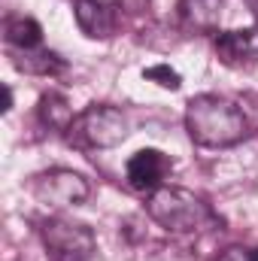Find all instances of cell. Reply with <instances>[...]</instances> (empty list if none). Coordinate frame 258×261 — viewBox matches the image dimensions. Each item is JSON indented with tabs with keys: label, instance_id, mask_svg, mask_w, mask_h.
Returning <instances> with one entry per match:
<instances>
[{
	"label": "cell",
	"instance_id": "obj_3",
	"mask_svg": "<svg viewBox=\"0 0 258 261\" xmlns=\"http://www.w3.org/2000/svg\"><path fill=\"white\" fill-rule=\"evenodd\" d=\"M125 137H128V119L119 107H110V103L85 107L70 128V140L88 149H113Z\"/></svg>",
	"mask_w": 258,
	"mask_h": 261
},
{
	"label": "cell",
	"instance_id": "obj_5",
	"mask_svg": "<svg viewBox=\"0 0 258 261\" xmlns=\"http://www.w3.org/2000/svg\"><path fill=\"white\" fill-rule=\"evenodd\" d=\"M31 192L40 203L46 206H76L82 200H88L91 195V186L82 173H73V170H46V173H37L34 182H31Z\"/></svg>",
	"mask_w": 258,
	"mask_h": 261
},
{
	"label": "cell",
	"instance_id": "obj_17",
	"mask_svg": "<svg viewBox=\"0 0 258 261\" xmlns=\"http://www.w3.org/2000/svg\"><path fill=\"white\" fill-rule=\"evenodd\" d=\"M249 9H252V15H255V21H258V0H249Z\"/></svg>",
	"mask_w": 258,
	"mask_h": 261
},
{
	"label": "cell",
	"instance_id": "obj_7",
	"mask_svg": "<svg viewBox=\"0 0 258 261\" xmlns=\"http://www.w3.org/2000/svg\"><path fill=\"white\" fill-rule=\"evenodd\" d=\"M216 55L228 67L258 64V28L249 31H219L216 34Z\"/></svg>",
	"mask_w": 258,
	"mask_h": 261
},
{
	"label": "cell",
	"instance_id": "obj_16",
	"mask_svg": "<svg viewBox=\"0 0 258 261\" xmlns=\"http://www.w3.org/2000/svg\"><path fill=\"white\" fill-rule=\"evenodd\" d=\"M3 113H9L12 110V91H9V85H3V107H0Z\"/></svg>",
	"mask_w": 258,
	"mask_h": 261
},
{
	"label": "cell",
	"instance_id": "obj_11",
	"mask_svg": "<svg viewBox=\"0 0 258 261\" xmlns=\"http://www.w3.org/2000/svg\"><path fill=\"white\" fill-rule=\"evenodd\" d=\"M37 113H40V122H43L46 128H55V130H70L73 128V122H76L70 100H67L64 94H58V91L43 94Z\"/></svg>",
	"mask_w": 258,
	"mask_h": 261
},
{
	"label": "cell",
	"instance_id": "obj_14",
	"mask_svg": "<svg viewBox=\"0 0 258 261\" xmlns=\"http://www.w3.org/2000/svg\"><path fill=\"white\" fill-rule=\"evenodd\" d=\"M219 261H252V249H240V246H231V249H225Z\"/></svg>",
	"mask_w": 258,
	"mask_h": 261
},
{
	"label": "cell",
	"instance_id": "obj_8",
	"mask_svg": "<svg viewBox=\"0 0 258 261\" xmlns=\"http://www.w3.org/2000/svg\"><path fill=\"white\" fill-rule=\"evenodd\" d=\"M73 18L91 40H110L116 31V12L100 0H73Z\"/></svg>",
	"mask_w": 258,
	"mask_h": 261
},
{
	"label": "cell",
	"instance_id": "obj_9",
	"mask_svg": "<svg viewBox=\"0 0 258 261\" xmlns=\"http://www.w3.org/2000/svg\"><path fill=\"white\" fill-rule=\"evenodd\" d=\"M225 0H179V18L189 31L210 34L219 28Z\"/></svg>",
	"mask_w": 258,
	"mask_h": 261
},
{
	"label": "cell",
	"instance_id": "obj_15",
	"mask_svg": "<svg viewBox=\"0 0 258 261\" xmlns=\"http://www.w3.org/2000/svg\"><path fill=\"white\" fill-rule=\"evenodd\" d=\"M122 9H128V12H143L146 6H149V0H116Z\"/></svg>",
	"mask_w": 258,
	"mask_h": 261
},
{
	"label": "cell",
	"instance_id": "obj_1",
	"mask_svg": "<svg viewBox=\"0 0 258 261\" xmlns=\"http://www.w3.org/2000/svg\"><path fill=\"white\" fill-rule=\"evenodd\" d=\"M186 130H189L192 143L203 146V149H228L246 137L249 122H246L243 110L237 103H231L228 97L197 94L186 107Z\"/></svg>",
	"mask_w": 258,
	"mask_h": 261
},
{
	"label": "cell",
	"instance_id": "obj_6",
	"mask_svg": "<svg viewBox=\"0 0 258 261\" xmlns=\"http://www.w3.org/2000/svg\"><path fill=\"white\" fill-rule=\"evenodd\" d=\"M173 170V161L161 152V149H140L128 158V186L134 192H143V195H152L155 189L164 186V176Z\"/></svg>",
	"mask_w": 258,
	"mask_h": 261
},
{
	"label": "cell",
	"instance_id": "obj_2",
	"mask_svg": "<svg viewBox=\"0 0 258 261\" xmlns=\"http://www.w3.org/2000/svg\"><path fill=\"white\" fill-rule=\"evenodd\" d=\"M146 213L167 234H194L213 222L210 206L189 189L161 186L146 197Z\"/></svg>",
	"mask_w": 258,
	"mask_h": 261
},
{
	"label": "cell",
	"instance_id": "obj_4",
	"mask_svg": "<svg viewBox=\"0 0 258 261\" xmlns=\"http://www.w3.org/2000/svg\"><path fill=\"white\" fill-rule=\"evenodd\" d=\"M40 234H43V243L52 261H88L94 252V234L82 222L55 216L40 225Z\"/></svg>",
	"mask_w": 258,
	"mask_h": 261
},
{
	"label": "cell",
	"instance_id": "obj_13",
	"mask_svg": "<svg viewBox=\"0 0 258 261\" xmlns=\"http://www.w3.org/2000/svg\"><path fill=\"white\" fill-rule=\"evenodd\" d=\"M143 79H149V82H155V85H161V88H170V91H179V85H183V76H179L170 64L146 67V70H143Z\"/></svg>",
	"mask_w": 258,
	"mask_h": 261
},
{
	"label": "cell",
	"instance_id": "obj_12",
	"mask_svg": "<svg viewBox=\"0 0 258 261\" xmlns=\"http://www.w3.org/2000/svg\"><path fill=\"white\" fill-rule=\"evenodd\" d=\"M6 43L12 49H40V43H43L40 21L37 18H28V15L6 18Z\"/></svg>",
	"mask_w": 258,
	"mask_h": 261
},
{
	"label": "cell",
	"instance_id": "obj_10",
	"mask_svg": "<svg viewBox=\"0 0 258 261\" xmlns=\"http://www.w3.org/2000/svg\"><path fill=\"white\" fill-rule=\"evenodd\" d=\"M12 64L21 73H31V76H58L67 70L64 58L58 52H49V49H15Z\"/></svg>",
	"mask_w": 258,
	"mask_h": 261
}]
</instances>
